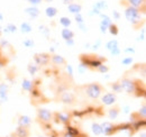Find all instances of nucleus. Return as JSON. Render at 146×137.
Wrapping results in <instances>:
<instances>
[{"label": "nucleus", "instance_id": "38", "mask_svg": "<svg viewBox=\"0 0 146 137\" xmlns=\"http://www.w3.org/2000/svg\"><path fill=\"white\" fill-rule=\"evenodd\" d=\"M65 68H66V72L70 74V76H72L73 75V70H72V67L71 65H65Z\"/></svg>", "mask_w": 146, "mask_h": 137}, {"label": "nucleus", "instance_id": "42", "mask_svg": "<svg viewBox=\"0 0 146 137\" xmlns=\"http://www.w3.org/2000/svg\"><path fill=\"white\" fill-rule=\"evenodd\" d=\"M124 52H125V53H131V54H134V53H135V50H134V49L128 47V49H125V50H124Z\"/></svg>", "mask_w": 146, "mask_h": 137}, {"label": "nucleus", "instance_id": "52", "mask_svg": "<svg viewBox=\"0 0 146 137\" xmlns=\"http://www.w3.org/2000/svg\"><path fill=\"white\" fill-rule=\"evenodd\" d=\"M38 137H43V136H38Z\"/></svg>", "mask_w": 146, "mask_h": 137}, {"label": "nucleus", "instance_id": "7", "mask_svg": "<svg viewBox=\"0 0 146 137\" xmlns=\"http://www.w3.org/2000/svg\"><path fill=\"white\" fill-rule=\"evenodd\" d=\"M55 119H57L58 122L68 126L70 120H71V114L69 111H61V112H55Z\"/></svg>", "mask_w": 146, "mask_h": 137}, {"label": "nucleus", "instance_id": "5", "mask_svg": "<svg viewBox=\"0 0 146 137\" xmlns=\"http://www.w3.org/2000/svg\"><path fill=\"white\" fill-rule=\"evenodd\" d=\"M101 127H102V134L107 135V136H110V135H113L116 134L118 130L123 129V124L121 125H113L112 122H109V121H105L102 124H100Z\"/></svg>", "mask_w": 146, "mask_h": 137}, {"label": "nucleus", "instance_id": "48", "mask_svg": "<svg viewBox=\"0 0 146 137\" xmlns=\"http://www.w3.org/2000/svg\"><path fill=\"white\" fill-rule=\"evenodd\" d=\"M146 135H145V132H143V134H142V137H145Z\"/></svg>", "mask_w": 146, "mask_h": 137}, {"label": "nucleus", "instance_id": "27", "mask_svg": "<svg viewBox=\"0 0 146 137\" xmlns=\"http://www.w3.org/2000/svg\"><path fill=\"white\" fill-rule=\"evenodd\" d=\"M37 71H38V65H37L36 63L35 64H33V63H31L29 65H28V72L31 73V74H36Z\"/></svg>", "mask_w": 146, "mask_h": 137}, {"label": "nucleus", "instance_id": "12", "mask_svg": "<svg viewBox=\"0 0 146 137\" xmlns=\"http://www.w3.org/2000/svg\"><path fill=\"white\" fill-rule=\"evenodd\" d=\"M54 65H65L66 64V60L58 55V54H54V55H51V60H50Z\"/></svg>", "mask_w": 146, "mask_h": 137}, {"label": "nucleus", "instance_id": "1", "mask_svg": "<svg viewBox=\"0 0 146 137\" xmlns=\"http://www.w3.org/2000/svg\"><path fill=\"white\" fill-rule=\"evenodd\" d=\"M80 61L81 64L84 65L86 68H90L93 70H97L101 64H104L106 62L105 57H101L99 55H87V54H82L80 56Z\"/></svg>", "mask_w": 146, "mask_h": 137}, {"label": "nucleus", "instance_id": "3", "mask_svg": "<svg viewBox=\"0 0 146 137\" xmlns=\"http://www.w3.org/2000/svg\"><path fill=\"white\" fill-rule=\"evenodd\" d=\"M84 92L89 98L98 99L101 96V93L104 92V86L101 84H99V83H96V82L90 83V84L84 86Z\"/></svg>", "mask_w": 146, "mask_h": 137}, {"label": "nucleus", "instance_id": "49", "mask_svg": "<svg viewBox=\"0 0 146 137\" xmlns=\"http://www.w3.org/2000/svg\"><path fill=\"white\" fill-rule=\"evenodd\" d=\"M45 1H47V2H50V1H53V0H45Z\"/></svg>", "mask_w": 146, "mask_h": 137}, {"label": "nucleus", "instance_id": "50", "mask_svg": "<svg viewBox=\"0 0 146 137\" xmlns=\"http://www.w3.org/2000/svg\"><path fill=\"white\" fill-rule=\"evenodd\" d=\"M79 137H82V136H81V135H80V136H79Z\"/></svg>", "mask_w": 146, "mask_h": 137}, {"label": "nucleus", "instance_id": "28", "mask_svg": "<svg viewBox=\"0 0 146 137\" xmlns=\"http://www.w3.org/2000/svg\"><path fill=\"white\" fill-rule=\"evenodd\" d=\"M137 115H138V117H139L141 119L145 120V118H146V107H145V104H143V106H142V108L139 109V111L137 112Z\"/></svg>", "mask_w": 146, "mask_h": 137}, {"label": "nucleus", "instance_id": "11", "mask_svg": "<svg viewBox=\"0 0 146 137\" xmlns=\"http://www.w3.org/2000/svg\"><path fill=\"white\" fill-rule=\"evenodd\" d=\"M14 136L15 137H29L31 136V132H29V128H26V127H20L18 126L14 133Z\"/></svg>", "mask_w": 146, "mask_h": 137}, {"label": "nucleus", "instance_id": "15", "mask_svg": "<svg viewBox=\"0 0 146 137\" xmlns=\"http://www.w3.org/2000/svg\"><path fill=\"white\" fill-rule=\"evenodd\" d=\"M129 6L134 7V8H137L141 10V8L144 10V5H145V0H127Z\"/></svg>", "mask_w": 146, "mask_h": 137}, {"label": "nucleus", "instance_id": "43", "mask_svg": "<svg viewBox=\"0 0 146 137\" xmlns=\"http://www.w3.org/2000/svg\"><path fill=\"white\" fill-rule=\"evenodd\" d=\"M28 1H29L32 5H38V3H40L42 0H28Z\"/></svg>", "mask_w": 146, "mask_h": 137}, {"label": "nucleus", "instance_id": "46", "mask_svg": "<svg viewBox=\"0 0 146 137\" xmlns=\"http://www.w3.org/2000/svg\"><path fill=\"white\" fill-rule=\"evenodd\" d=\"M3 65H5V62L0 60V68H3Z\"/></svg>", "mask_w": 146, "mask_h": 137}, {"label": "nucleus", "instance_id": "23", "mask_svg": "<svg viewBox=\"0 0 146 137\" xmlns=\"http://www.w3.org/2000/svg\"><path fill=\"white\" fill-rule=\"evenodd\" d=\"M45 14H46L47 17L53 18L57 15V9H56L55 7H47V8L45 9Z\"/></svg>", "mask_w": 146, "mask_h": 137}, {"label": "nucleus", "instance_id": "40", "mask_svg": "<svg viewBox=\"0 0 146 137\" xmlns=\"http://www.w3.org/2000/svg\"><path fill=\"white\" fill-rule=\"evenodd\" d=\"M65 42H66V44H68L69 46H73V45H74V39H73V38H71V39H66Z\"/></svg>", "mask_w": 146, "mask_h": 137}, {"label": "nucleus", "instance_id": "41", "mask_svg": "<svg viewBox=\"0 0 146 137\" xmlns=\"http://www.w3.org/2000/svg\"><path fill=\"white\" fill-rule=\"evenodd\" d=\"M79 27H80V28H82V31H83V32H87V31H88V27H86L84 23H83V24H79Z\"/></svg>", "mask_w": 146, "mask_h": 137}, {"label": "nucleus", "instance_id": "24", "mask_svg": "<svg viewBox=\"0 0 146 137\" xmlns=\"http://www.w3.org/2000/svg\"><path fill=\"white\" fill-rule=\"evenodd\" d=\"M106 47H107V50L108 51H112V50H115V49H117V47H119L118 46V42L117 41H109L107 44H106Z\"/></svg>", "mask_w": 146, "mask_h": 137}, {"label": "nucleus", "instance_id": "16", "mask_svg": "<svg viewBox=\"0 0 146 137\" xmlns=\"http://www.w3.org/2000/svg\"><path fill=\"white\" fill-rule=\"evenodd\" d=\"M119 114H120L119 108H117V107L110 108L109 110H108V118L109 119H117L118 116H119Z\"/></svg>", "mask_w": 146, "mask_h": 137}, {"label": "nucleus", "instance_id": "22", "mask_svg": "<svg viewBox=\"0 0 146 137\" xmlns=\"http://www.w3.org/2000/svg\"><path fill=\"white\" fill-rule=\"evenodd\" d=\"M32 29H33V27H32V25H31L29 23H23V24L20 25V31H21V33L28 34V33L32 32Z\"/></svg>", "mask_w": 146, "mask_h": 137}, {"label": "nucleus", "instance_id": "34", "mask_svg": "<svg viewBox=\"0 0 146 137\" xmlns=\"http://www.w3.org/2000/svg\"><path fill=\"white\" fill-rule=\"evenodd\" d=\"M97 71L100 72V73H107V72L109 71V68H108L107 65H105V64H101L99 68H97Z\"/></svg>", "mask_w": 146, "mask_h": 137}, {"label": "nucleus", "instance_id": "26", "mask_svg": "<svg viewBox=\"0 0 146 137\" xmlns=\"http://www.w3.org/2000/svg\"><path fill=\"white\" fill-rule=\"evenodd\" d=\"M60 24H61L64 28H68V27L71 25V19L68 17H61L60 18Z\"/></svg>", "mask_w": 146, "mask_h": 137}, {"label": "nucleus", "instance_id": "51", "mask_svg": "<svg viewBox=\"0 0 146 137\" xmlns=\"http://www.w3.org/2000/svg\"><path fill=\"white\" fill-rule=\"evenodd\" d=\"M0 33H1V29H0Z\"/></svg>", "mask_w": 146, "mask_h": 137}, {"label": "nucleus", "instance_id": "47", "mask_svg": "<svg viewBox=\"0 0 146 137\" xmlns=\"http://www.w3.org/2000/svg\"><path fill=\"white\" fill-rule=\"evenodd\" d=\"M2 20H3V15L0 13V21H2Z\"/></svg>", "mask_w": 146, "mask_h": 137}, {"label": "nucleus", "instance_id": "6", "mask_svg": "<svg viewBox=\"0 0 146 137\" xmlns=\"http://www.w3.org/2000/svg\"><path fill=\"white\" fill-rule=\"evenodd\" d=\"M54 118V115L47 110V109H44V108H40L37 110V119L39 120L42 124H50Z\"/></svg>", "mask_w": 146, "mask_h": 137}, {"label": "nucleus", "instance_id": "32", "mask_svg": "<svg viewBox=\"0 0 146 137\" xmlns=\"http://www.w3.org/2000/svg\"><path fill=\"white\" fill-rule=\"evenodd\" d=\"M121 63H123L124 65H129V64H131V63H133V57H131V56H126V57H124V59L121 60Z\"/></svg>", "mask_w": 146, "mask_h": 137}, {"label": "nucleus", "instance_id": "17", "mask_svg": "<svg viewBox=\"0 0 146 137\" xmlns=\"http://www.w3.org/2000/svg\"><path fill=\"white\" fill-rule=\"evenodd\" d=\"M25 13L33 18H36L37 16L39 15V10H38V8L34 7V6H33V7H28V8H26V9H25Z\"/></svg>", "mask_w": 146, "mask_h": 137}, {"label": "nucleus", "instance_id": "8", "mask_svg": "<svg viewBox=\"0 0 146 137\" xmlns=\"http://www.w3.org/2000/svg\"><path fill=\"white\" fill-rule=\"evenodd\" d=\"M51 60V55L47 53H42V54H36L34 57V61L37 65H46L48 64Z\"/></svg>", "mask_w": 146, "mask_h": 137}, {"label": "nucleus", "instance_id": "31", "mask_svg": "<svg viewBox=\"0 0 146 137\" xmlns=\"http://www.w3.org/2000/svg\"><path fill=\"white\" fill-rule=\"evenodd\" d=\"M111 88H112L113 92H116V93H118V92L121 91V86H120V83H119V82H115V83H112V84H111Z\"/></svg>", "mask_w": 146, "mask_h": 137}, {"label": "nucleus", "instance_id": "35", "mask_svg": "<svg viewBox=\"0 0 146 137\" xmlns=\"http://www.w3.org/2000/svg\"><path fill=\"white\" fill-rule=\"evenodd\" d=\"M75 20H76L78 24H83L84 23V19H83V16L81 15V13L75 15Z\"/></svg>", "mask_w": 146, "mask_h": 137}, {"label": "nucleus", "instance_id": "25", "mask_svg": "<svg viewBox=\"0 0 146 137\" xmlns=\"http://www.w3.org/2000/svg\"><path fill=\"white\" fill-rule=\"evenodd\" d=\"M16 31H17V27H16L14 24H8V25L5 27V29H3L5 33H10V34L16 33Z\"/></svg>", "mask_w": 146, "mask_h": 137}, {"label": "nucleus", "instance_id": "37", "mask_svg": "<svg viewBox=\"0 0 146 137\" xmlns=\"http://www.w3.org/2000/svg\"><path fill=\"white\" fill-rule=\"evenodd\" d=\"M7 100H8V96H7V93H1V92H0V103L6 102Z\"/></svg>", "mask_w": 146, "mask_h": 137}, {"label": "nucleus", "instance_id": "18", "mask_svg": "<svg viewBox=\"0 0 146 137\" xmlns=\"http://www.w3.org/2000/svg\"><path fill=\"white\" fill-rule=\"evenodd\" d=\"M99 16L101 17V23H100V25H102V26H105V27H107V28H108L110 25L112 24V21H111V19H110L109 16L104 15V14H100Z\"/></svg>", "mask_w": 146, "mask_h": 137}, {"label": "nucleus", "instance_id": "30", "mask_svg": "<svg viewBox=\"0 0 146 137\" xmlns=\"http://www.w3.org/2000/svg\"><path fill=\"white\" fill-rule=\"evenodd\" d=\"M109 32H110V34H112V35H118V27H117V25L116 24H111L109 27Z\"/></svg>", "mask_w": 146, "mask_h": 137}, {"label": "nucleus", "instance_id": "19", "mask_svg": "<svg viewBox=\"0 0 146 137\" xmlns=\"http://www.w3.org/2000/svg\"><path fill=\"white\" fill-rule=\"evenodd\" d=\"M91 129H92V133H93L94 135H97V136H99V135L102 134V127H101V125L98 124V122H93V124H92Z\"/></svg>", "mask_w": 146, "mask_h": 137}, {"label": "nucleus", "instance_id": "13", "mask_svg": "<svg viewBox=\"0 0 146 137\" xmlns=\"http://www.w3.org/2000/svg\"><path fill=\"white\" fill-rule=\"evenodd\" d=\"M31 124H32V119H31L28 116H25V115L19 116L18 126H20V127H26V128H29Z\"/></svg>", "mask_w": 146, "mask_h": 137}, {"label": "nucleus", "instance_id": "44", "mask_svg": "<svg viewBox=\"0 0 146 137\" xmlns=\"http://www.w3.org/2000/svg\"><path fill=\"white\" fill-rule=\"evenodd\" d=\"M100 29H101V33H106L107 32V27H105V26H102V25H100Z\"/></svg>", "mask_w": 146, "mask_h": 137}, {"label": "nucleus", "instance_id": "53", "mask_svg": "<svg viewBox=\"0 0 146 137\" xmlns=\"http://www.w3.org/2000/svg\"><path fill=\"white\" fill-rule=\"evenodd\" d=\"M71 1H72V0H71Z\"/></svg>", "mask_w": 146, "mask_h": 137}, {"label": "nucleus", "instance_id": "2", "mask_svg": "<svg viewBox=\"0 0 146 137\" xmlns=\"http://www.w3.org/2000/svg\"><path fill=\"white\" fill-rule=\"evenodd\" d=\"M125 16L128 21L131 25H134L135 27L141 26V24L143 23V18L141 17V10L137 8H134L131 6H128L125 9Z\"/></svg>", "mask_w": 146, "mask_h": 137}, {"label": "nucleus", "instance_id": "21", "mask_svg": "<svg viewBox=\"0 0 146 137\" xmlns=\"http://www.w3.org/2000/svg\"><path fill=\"white\" fill-rule=\"evenodd\" d=\"M23 89L25 90V91H32L33 89H34V84H33V82L32 81H29V80H27V79H25L24 81H23Z\"/></svg>", "mask_w": 146, "mask_h": 137}, {"label": "nucleus", "instance_id": "10", "mask_svg": "<svg viewBox=\"0 0 146 137\" xmlns=\"http://www.w3.org/2000/svg\"><path fill=\"white\" fill-rule=\"evenodd\" d=\"M60 99L63 103H68V104H72L75 100V97L72 92H69V91H64L62 92V94L60 96Z\"/></svg>", "mask_w": 146, "mask_h": 137}, {"label": "nucleus", "instance_id": "39", "mask_svg": "<svg viewBox=\"0 0 146 137\" xmlns=\"http://www.w3.org/2000/svg\"><path fill=\"white\" fill-rule=\"evenodd\" d=\"M112 17H113V19H119V18H120V15H119L118 11L113 10V11H112Z\"/></svg>", "mask_w": 146, "mask_h": 137}, {"label": "nucleus", "instance_id": "33", "mask_svg": "<svg viewBox=\"0 0 146 137\" xmlns=\"http://www.w3.org/2000/svg\"><path fill=\"white\" fill-rule=\"evenodd\" d=\"M9 86L7 83H0V92L1 93H8Z\"/></svg>", "mask_w": 146, "mask_h": 137}, {"label": "nucleus", "instance_id": "20", "mask_svg": "<svg viewBox=\"0 0 146 137\" xmlns=\"http://www.w3.org/2000/svg\"><path fill=\"white\" fill-rule=\"evenodd\" d=\"M61 35H62V38H64L65 41L66 39H71V38L74 37V33H73L71 29H68V28H63Z\"/></svg>", "mask_w": 146, "mask_h": 137}, {"label": "nucleus", "instance_id": "36", "mask_svg": "<svg viewBox=\"0 0 146 137\" xmlns=\"http://www.w3.org/2000/svg\"><path fill=\"white\" fill-rule=\"evenodd\" d=\"M24 45L26 46V47H33L34 46V42H33V39H25L24 41Z\"/></svg>", "mask_w": 146, "mask_h": 137}, {"label": "nucleus", "instance_id": "9", "mask_svg": "<svg viewBox=\"0 0 146 137\" xmlns=\"http://www.w3.org/2000/svg\"><path fill=\"white\" fill-rule=\"evenodd\" d=\"M116 100H117V98H116V94L113 92H107V93H105L101 97V101H102L104 104H106V106L113 104V103L116 102Z\"/></svg>", "mask_w": 146, "mask_h": 137}, {"label": "nucleus", "instance_id": "4", "mask_svg": "<svg viewBox=\"0 0 146 137\" xmlns=\"http://www.w3.org/2000/svg\"><path fill=\"white\" fill-rule=\"evenodd\" d=\"M119 83L121 86V90H124L128 94H134L137 91V83H135V81L131 79L124 78Z\"/></svg>", "mask_w": 146, "mask_h": 137}, {"label": "nucleus", "instance_id": "29", "mask_svg": "<svg viewBox=\"0 0 146 137\" xmlns=\"http://www.w3.org/2000/svg\"><path fill=\"white\" fill-rule=\"evenodd\" d=\"M96 8H98L99 10H104V9H107L108 8V5L106 3V1H99L94 5Z\"/></svg>", "mask_w": 146, "mask_h": 137}, {"label": "nucleus", "instance_id": "45", "mask_svg": "<svg viewBox=\"0 0 146 137\" xmlns=\"http://www.w3.org/2000/svg\"><path fill=\"white\" fill-rule=\"evenodd\" d=\"M63 2H64L65 5H70L72 1H71V0H63Z\"/></svg>", "mask_w": 146, "mask_h": 137}, {"label": "nucleus", "instance_id": "14", "mask_svg": "<svg viewBox=\"0 0 146 137\" xmlns=\"http://www.w3.org/2000/svg\"><path fill=\"white\" fill-rule=\"evenodd\" d=\"M68 9H69V11L70 13H72V14H80L81 13V10H82V7H81V5H79V3H75V2H71L70 5H68Z\"/></svg>", "mask_w": 146, "mask_h": 137}]
</instances>
